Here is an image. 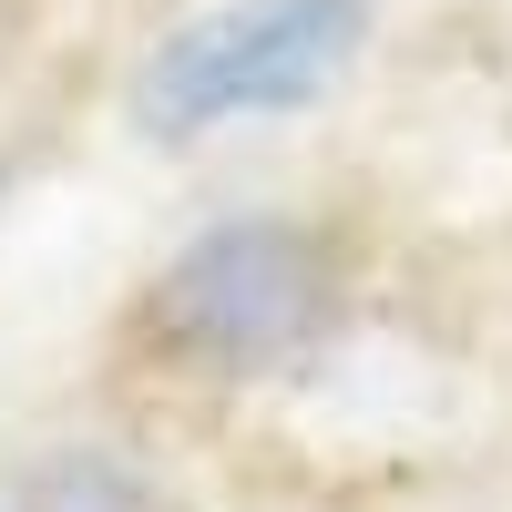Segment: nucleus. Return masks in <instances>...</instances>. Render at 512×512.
<instances>
[{
    "label": "nucleus",
    "mask_w": 512,
    "mask_h": 512,
    "mask_svg": "<svg viewBox=\"0 0 512 512\" xmlns=\"http://www.w3.org/2000/svg\"><path fill=\"white\" fill-rule=\"evenodd\" d=\"M359 0H236L205 11L175 41H154L134 82V113L154 134H216L246 113H297L359 62Z\"/></svg>",
    "instance_id": "nucleus-1"
},
{
    "label": "nucleus",
    "mask_w": 512,
    "mask_h": 512,
    "mask_svg": "<svg viewBox=\"0 0 512 512\" xmlns=\"http://www.w3.org/2000/svg\"><path fill=\"white\" fill-rule=\"evenodd\" d=\"M31 512H154L134 472H113L103 451H62L52 472L31 482Z\"/></svg>",
    "instance_id": "nucleus-3"
},
{
    "label": "nucleus",
    "mask_w": 512,
    "mask_h": 512,
    "mask_svg": "<svg viewBox=\"0 0 512 512\" xmlns=\"http://www.w3.org/2000/svg\"><path fill=\"white\" fill-rule=\"evenodd\" d=\"M154 318L205 369H277V359H297L318 338L328 267H318V246L297 226H216L205 246H185L164 267Z\"/></svg>",
    "instance_id": "nucleus-2"
}]
</instances>
